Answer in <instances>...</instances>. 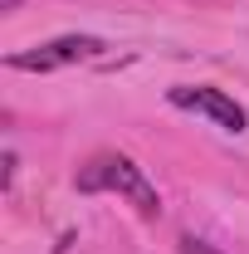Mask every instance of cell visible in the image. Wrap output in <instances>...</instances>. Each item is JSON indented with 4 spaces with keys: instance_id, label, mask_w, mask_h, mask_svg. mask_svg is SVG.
<instances>
[{
    "instance_id": "cell-5",
    "label": "cell",
    "mask_w": 249,
    "mask_h": 254,
    "mask_svg": "<svg viewBox=\"0 0 249 254\" xmlns=\"http://www.w3.org/2000/svg\"><path fill=\"white\" fill-rule=\"evenodd\" d=\"M0 5H5V10H15V5H20V0H0Z\"/></svg>"
},
{
    "instance_id": "cell-2",
    "label": "cell",
    "mask_w": 249,
    "mask_h": 254,
    "mask_svg": "<svg viewBox=\"0 0 249 254\" xmlns=\"http://www.w3.org/2000/svg\"><path fill=\"white\" fill-rule=\"evenodd\" d=\"M108 44L98 39V34H59V39H49V44H34V49H20V54H10V68H20V73H54V68H68V64H88L98 59Z\"/></svg>"
},
{
    "instance_id": "cell-1",
    "label": "cell",
    "mask_w": 249,
    "mask_h": 254,
    "mask_svg": "<svg viewBox=\"0 0 249 254\" xmlns=\"http://www.w3.org/2000/svg\"><path fill=\"white\" fill-rule=\"evenodd\" d=\"M73 181H78V190H88V195H98V190H118V195H127V200L137 205L142 220H156V215H161V195H156V186L147 181V171H142L132 157H123V152H98V157H88L83 166H78Z\"/></svg>"
},
{
    "instance_id": "cell-3",
    "label": "cell",
    "mask_w": 249,
    "mask_h": 254,
    "mask_svg": "<svg viewBox=\"0 0 249 254\" xmlns=\"http://www.w3.org/2000/svg\"><path fill=\"white\" fill-rule=\"evenodd\" d=\"M166 98H171L176 108L205 113V118H210L215 127H225V132H245V127H249V113L225 93V88H210V83H195V88H190V83H181V88H171Z\"/></svg>"
},
{
    "instance_id": "cell-4",
    "label": "cell",
    "mask_w": 249,
    "mask_h": 254,
    "mask_svg": "<svg viewBox=\"0 0 249 254\" xmlns=\"http://www.w3.org/2000/svg\"><path fill=\"white\" fill-rule=\"evenodd\" d=\"M181 254H215L205 240H195V235H181Z\"/></svg>"
}]
</instances>
